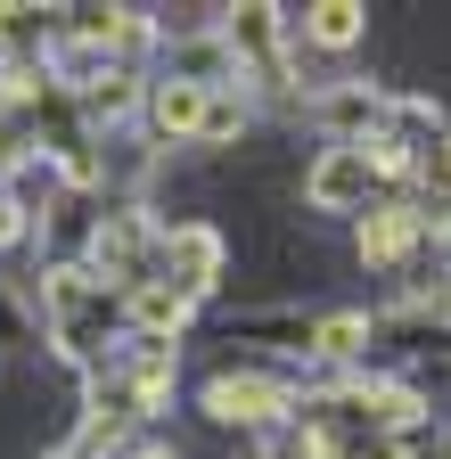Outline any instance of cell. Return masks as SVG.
<instances>
[{
  "instance_id": "cell-11",
  "label": "cell",
  "mask_w": 451,
  "mask_h": 459,
  "mask_svg": "<svg viewBox=\"0 0 451 459\" xmlns=\"http://www.w3.org/2000/svg\"><path fill=\"white\" fill-rule=\"evenodd\" d=\"M49 41V25H41V9H0V41Z\"/></svg>"
},
{
  "instance_id": "cell-3",
  "label": "cell",
  "mask_w": 451,
  "mask_h": 459,
  "mask_svg": "<svg viewBox=\"0 0 451 459\" xmlns=\"http://www.w3.org/2000/svg\"><path fill=\"white\" fill-rule=\"evenodd\" d=\"M386 91H369V82H328L320 99H312V115H320V132H328V148H361V140H377V124H386Z\"/></svg>"
},
{
  "instance_id": "cell-7",
  "label": "cell",
  "mask_w": 451,
  "mask_h": 459,
  "mask_svg": "<svg viewBox=\"0 0 451 459\" xmlns=\"http://www.w3.org/2000/svg\"><path fill=\"white\" fill-rule=\"evenodd\" d=\"M124 296H132V328L148 344H173V328L189 320V296H173L164 279H140V287H124Z\"/></svg>"
},
{
  "instance_id": "cell-2",
  "label": "cell",
  "mask_w": 451,
  "mask_h": 459,
  "mask_svg": "<svg viewBox=\"0 0 451 459\" xmlns=\"http://www.w3.org/2000/svg\"><path fill=\"white\" fill-rule=\"evenodd\" d=\"M156 279L173 287V296H213V279H221V230H205V221H181V230H164L156 238Z\"/></svg>"
},
{
  "instance_id": "cell-1",
  "label": "cell",
  "mask_w": 451,
  "mask_h": 459,
  "mask_svg": "<svg viewBox=\"0 0 451 459\" xmlns=\"http://www.w3.org/2000/svg\"><path fill=\"white\" fill-rule=\"evenodd\" d=\"M288 411H296V385L288 377H263V369L205 377V419H221V427H279Z\"/></svg>"
},
{
  "instance_id": "cell-8",
  "label": "cell",
  "mask_w": 451,
  "mask_h": 459,
  "mask_svg": "<svg viewBox=\"0 0 451 459\" xmlns=\"http://www.w3.org/2000/svg\"><path fill=\"white\" fill-rule=\"evenodd\" d=\"M296 41L353 49V41H361V9H353V0H320V9H304V33H296Z\"/></svg>"
},
{
  "instance_id": "cell-12",
  "label": "cell",
  "mask_w": 451,
  "mask_h": 459,
  "mask_svg": "<svg viewBox=\"0 0 451 459\" xmlns=\"http://www.w3.org/2000/svg\"><path fill=\"white\" fill-rule=\"evenodd\" d=\"M132 459H173V451H164V443H148V451H132Z\"/></svg>"
},
{
  "instance_id": "cell-5",
  "label": "cell",
  "mask_w": 451,
  "mask_h": 459,
  "mask_svg": "<svg viewBox=\"0 0 451 459\" xmlns=\"http://www.w3.org/2000/svg\"><path fill=\"white\" fill-rule=\"evenodd\" d=\"M419 238H427V213H419V205H377V213L361 221V263L394 271V263H403Z\"/></svg>"
},
{
  "instance_id": "cell-9",
  "label": "cell",
  "mask_w": 451,
  "mask_h": 459,
  "mask_svg": "<svg viewBox=\"0 0 451 459\" xmlns=\"http://www.w3.org/2000/svg\"><path fill=\"white\" fill-rule=\"evenodd\" d=\"M361 344H369V312H328V320L312 328V353H320V361H353Z\"/></svg>"
},
{
  "instance_id": "cell-6",
  "label": "cell",
  "mask_w": 451,
  "mask_h": 459,
  "mask_svg": "<svg viewBox=\"0 0 451 459\" xmlns=\"http://www.w3.org/2000/svg\"><path fill=\"white\" fill-rule=\"evenodd\" d=\"M197 115H205V91H197V82H173V74L148 82V124H156L164 140H197Z\"/></svg>"
},
{
  "instance_id": "cell-10",
  "label": "cell",
  "mask_w": 451,
  "mask_h": 459,
  "mask_svg": "<svg viewBox=\"0 0 451 459\" xmlns=\"http://www.w3.org/2000/svg\"><path fill=\"white\" fill-rule=\"evenodd\" d=\"M239 132H247V99H239V91H205L197 140H239Z\"/></svg>"
},
{
  "instance_id": "cell-4",
  "label": "cell",
  "mask_w": 451,
  "mask_h": 459,
  "mask_svg": "<svg viewBox=\"0 0 451 459\" xmlns=\"http://www.w3.org/2000/svg\"><path fill=\"white\" fill-rule=\"evenodd\" d=\"M304 197H312V213H353V205H369V164H361V148H320V164L304 172Z\"/></svg>"
}]
</instances>
